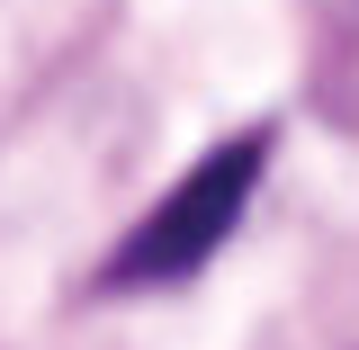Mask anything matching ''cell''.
Wrapping results in <instances>:
<instances>
[{
	"label": "cell",
	"mask_w": 359,
	"mask_h": 350,
	"mask_svg": "<svg viewBox=\"0 0 359 350\" xmlns=\"http://www.w3.org/2000/svg\"><path fill=\"white\" fill-rule=\"evenodd\" d=\"M261 162H269V135L261 126L224 135L216 153H198V162L171 180V198L108 252V288H171V278H189V269H207L216 243L243 224V207H252Z\"/></svg>",
	"instance_id": "obj_1"
}]
</instances>
